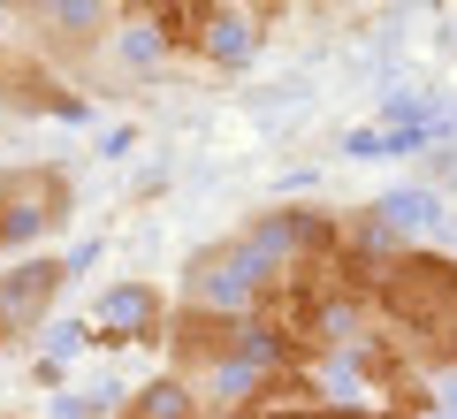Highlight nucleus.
<instances>
[{
	"mask_svg": "<svg viewBox=\"0 0 457 419\" xmlns=\"http://www.w3.org/2000/svg\"><path fill=\"white\" fill-rule=\"evenodd\" d=\"M366 313H374L435 381H457V252H442V244H427V237H404L374 267Z\"/></svg>",
	"mask_w": 457,
	"mask_h": 419,
	"instance_id": "1",
	"label": "nucleus"
},
{
	"mask_svg": "<svg viewBox=\"0 0 457 419\" xmlns=\"http://www.w3.org/2000/svg\"><path fill=\"white\" fill-rule=\"evenodd\" d=\"M245 358H267V336L252 313H221V306H191V297H176V313H168V336H161V366L183 373V381L206 389L213 373L245 366Z\"/></svg>",
	"mask_w": 457,
	"mask_h": 419,
	"instance_id": "2",
	"label": "nucleus"
},
{
	"mask_svg": "<svg viewBox=\"0 0 457 419\" xmlns=\"http://www.w3.org/2000/svg\"><path fill=\"white\" fill-rule=\"evenodd\" d=\"M168 313H176V290L145 282V274H122V282H107V290L84 306V321L69 328V343H84V351H122V358L161 351Z\"/></svg>",
	"mask_w": 457,
	"mask_h": 419,
	"instance_id": "3",
	"label": "nucleus"
},
{
	"mask_svg": "<svg viewBox=\"0 0 457 419\" xmlns=\"http://www.w3.org/2000/svg\"><path fill=\"white\" fill-rule=\"evenodd\" d=\"M69 282H77V259L69 252H16L0 259V358L23 351L31 336H46L54 313H62Z\"/></svg>",
	"mask_w": 457,
	"mask_h": 419,
	"instance_id": "4",
	"label": "nucleus"
},
{
	"mask_svg": "<svg viewBox=\"0 0 457 419\" xmlns=\"http://www.w3.org/2000/svg\"><path fill=\"white\" fill-rule=\"evenodd\" d=\"M84 114H92V92L69 69H54L16 31L0 38V122H84Z\"/></svg>",
	"mask_w": 457,
	"mask_h": 419,
	"instance_id": "5",
	"label": "nucleus"
},
{
	"mask_svg": "<svg viewBox=\"0 0 457 419\" xmlns=\"http://www.w3.org/2000/svg\"><path fill=\"white\" fill-rule=\"evenodd\" d=\"M267 282H275V259L237 229V237H213V244H198V252L183 259L176 297H191V306H221V313H252Z\"/></svg>",
	"mask_w": 457,
	"mask_h": 419,
	"instance_id": "6",
	"label": "nucleus"
},
{
	"mask_svg": "<svg viewBox=\"0 0 457 419\" xmlns=\"http://www.w3.org/2000/svg\"><path fill=\"white\" fill-rule=\"evenodd\" d=\"M0 206H8V237L16 252L62 237L77 214V176L62 161H0Z\"/></svg>",
	"mask_w": 457,
	"mask_h": 419,
	"instance_id": "7",
	"label": "nucleus"
},
{
	"mask_svg": "<svg viewBox=\"0 0 457 419\" xmlns=\"http://www.w3.org/2000/svg\"><path fill=\"white\" fill-rule=\"evenodd\" d=\"M161 8H168V0H114V16H122V23H153Z\"/></svg>",
	"mask_w": 457,
	"mask_h": 419,
	"instance_id": "8",
	"label": "nucleus"
},
{
	"mask_svg": "<svg viewBox=\"0 0 457 419\" xmlns=\"http://www.w3.org/2000/svg\"><path fill=\"white\" fill-rule=\"evenodd\" d=\"M0 419H31V412H0Z\"/></svg>",
	"mask_w": 457,
	"mask_h": 419,
	"instance_id": "9",
	"label": "nucleus"
}]
</instances>
